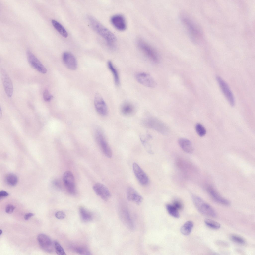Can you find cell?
<instances>
[{"instance_id":"f546056e","label":"cell","mask_w":255,"mask_h":255,"mask_svg":"<svg viewBox=\"0 0 255 255\" xmlns=\"http://www.w3.org/2000/svg\"><path fill=\"white\" fill-rule=\"evenodd\" d=\"M204 221L206 225L212 229H218L220 227V225L219 223L212 220L207 219Z\"/></svg>"},{"instance_id":"277c9868","label":"cell","mask_w":255,"mask_h":255,"mask_svg":"<svg viewBox=\"0 0 255 255\" xmlns=\"http://www.w3.org/2000/svg\"><path fill=\"white\" fill-rule=\"evenodd\" d=\"M157 119L151 117L144 118L141 123L145 127L151 128L164 134L167 132V127Z\"/></svg>"},{"instance_id":"6da1fadb","label":"cell","mask_w":255,"mask_h":255,"mask_svg":"<svg viewBox=\"0 0 255 255\" xmlns=\"http://www.w3.org/2000/svg\"><path fill=\"white\" fill-rule=\"evenodd\" d=\"M88 18L93 29L106 40L110 48L114 49L117 40L115 35L93 17L90 16Z\"/></svg>"},{"instance_id":"9c48e42d","label":"cell","mask_w":255,"mask_h":255,"mask_svg":"<svg viewBox=\"0 0 255 255\" xmlns=\"http://www.w3.org/2000/svg\"><path fill=\"white\" fill-rule=\"evenodd\" d=\"M135 78L141 84L147 87L153 88L156 86L155 81L151 75L144 72H139L136 74Z\"/></svg>"},{"instance_id":"44dd1931","label":"cell","mask_w":255,"mask_h":255,"mask_svg":"<svg viewBox=\"0 0 255 255\" xmlns=\"http://www.w3.org/2000/svg\"><path fill=\"white\" fill-rule=\"evenodd\" d=\"M120 111L122 115L129 116L133 115L135 113L136 109L132 104L129 102H126L121 105Z\"/></svg>"},{"instance_id":"603a6c76","label":"cell","mask_w":255,"mask_h":255,"mask_svg":"<svg viewBox=\"0 0 255 255\" xmlns=\"http://www.w3.org/2000/svg\"><path fill=\"white\" fill-rule=\"evenodd\" d=\"M107 65L109 69L112 74L115 84L117 86H119L120 83V80L117 70L110 61H108Z\"/></svg>"},{"instance_id":"7a4b0ae2","label":"cell","mask_w":255,"mask_h":255,"mask_svg":"<svg viewBox=\"0 0 255 255\" xmlns=\"http://www.w3.org/2000/svg\"><path fill=\"white\" fill-rule=\"evenodd\" d=\"M191 198L194 205L200 213L212 217H216V214L214 210L201 198L193 194L191 195Z\"/></svg>"},{"instance_id":"d590c367","label":"cell","mask_w":255,"mask_h":255,"mask_svg":"<svg viewBox=\"0 0 255 255\" xmlns=\"http://www.w3.org/2000/svg\"><path fill=\"white\" fill-rule=\"evenodd\" d=\"M55 216L58 219H62L65 217L66 215L63 211H59L55 213Z\"/></svg>"},{"instance_id":"1f68e13d","label":"cell","mask_w":255,"mask_h":255,"mask_svg":"<svg viewBox=\"0 0 255 255\" xmlns=\"http://www.w3.org/2000/svg\"><path fill=\"white\" fill-rule=\"evenodd\" d=\"M54 247L57 254L59 255H66L65 253L61 246L57 241L54 242Z\"/></svg>"},{"instance_id":"ba28073f","label":"cell","mask_w":255,"mask_h":255,"mask_svg":"<svg viewBox=\"0 0 255 255\" xmlns=\"http://www.w3.org/2000/svg\"><path fill=\"white\" fill-rule=\"evenodd\" d=\"M37 240L43 250L48 253H52L53 251L54 242L48 236L43 234H39L38 236Z\"/></svg>"},{"instance_id":"4dcf8cb0","label":"cell","mask_w":255,"mask_h":255,"mask_svg":"<svg viewBox=\"0 0 255 255\" xmlns=\"http://www.w3.org/2000/svg\"><path fill=\"white\" fill-rule=\"evenodd\" d=\"M195 129L198 134L200 136H204L206 133V130L204 127L201 124H197L195 126Z\"/></svg>"},{"instance_id":"ac0fdd59","label":"cell","mask_w":255,"mask_h":255,"mask_svg":"<svg viewBox=\"0 0 255 255\" xmlns=\"http://www.w3.org/2000/svg\"><path fill=\"white\" fill-rule=\"evenodd\" d=\"M111 22L114 27L120 31L125 30L127 27L125 19L124 16L120 14L113 15L111 18Z\"/></svg>"},{"instance_id":"2e32d148","label":"cell","mask_w":255,"mask_h":255,"mask_svg":"<svg viewBox=\"0 0 255 255\" xmlns=\"http://www.w3.org/2000/svg\"><path fill=\"white\" fill-rule=\"evenodd\" d=\"M93 188L96 194L104 201H107L111 197V194L108 189L102 183H96Z\"/></svg>"},{"instance_id":"8992f818","label":"cell","mask_w":255,"mask_h":255,"mask_svg":"<svg viewBox=\"0 0 255 255\" xmlns=\"http://www.w3.org/2000/svg\"><path fill=\"white\" fill-rule=\"evenodd\" d=\"M63 180L68 192L71 195L76 194V190L74 177L72 173L69 171L65 172L63 174Z\"/></svg>"},{"instance_id":"30bf717a","label":"cell","mask_w":255,"mask_h":255,"mask_svg":"<svg viewBox=\"0 0 255 255\" xmlns=\"http://www.w3.org/2000/svg\"><path fill=\"white\" fill-rule=\"evenodd\" d=\"M27 59L30 65L33 68L43 74L47 72V69L40 61L29 51L27 52Z\"/></svg>"},{"instance_id":"484cf974","label":"cell","mask_w":255,"mask_h":255,"mask_svg":"<svg viewBox=\"0 0 255 255\" xmlns=\"http://www.w3.org/2000/svg\"><path fill=\"white\" fill-rule=\"evenodd\" d=\"M52 23L54 27L62 36L64 38L67 37L68 34L67 31L60 23L55 20H52Z\"/></svg>"},{"instance_id":"4316f807","label":"cell","mask_w":255,"mask_h":255,"mask_svg":"<svg viewBox=\"0 0 255 255\" xmlns=\"http://www.w3.org/2000/svg\"><path fill=\"white\" fill-rule=\"evenodd\" d=\"M5 179L7 183L11 186H15L17 182L18 179L16 176L12 173H9L7 174Z\"/></svg>"},{"instance_id":"5bb4252c","label":"cell","mask_w":255,"mask_h":255,"mask_svg":"<svg viewBox=\"0 0 255 255\" xmlns=\"http://www.w3.org/2000/svg\"><path fill=\"white\" fill-rule=\"evenodd\" d=\"M94 104L96 110L99 114L103 116L107 114L108 109L106 104L101 95L98 93L95 95Z\"/></svg>"},{"instance_id":"8d00e7d4","label":"cell","mask_w":255,"mask_h":255,"mask_svg":"<svg viewBox=\"0 0 255 255\" xmlns=\"http://www.w3.org/2000/svg\"><path fill=\"white\" fill-rule=\"evenodd\" d=\"M173 205L178 210L182 209L183 206L181 202L178 200H175L173 202Z\"/></svg>"},{"instance_id":"ab89813d","label":"cell","mask_w":255,"mask_h":255,"mask_svg":"<svg viewBox=\"0 0 255 255\" xmlns=\"http://www.w3.org/2000/svg\"><path fill=\"white\" fill-rule=\"evenodd\" d=\"M55 185L58 189H61L62 186L60 182L58 180H55L54 182Z\"/></svg>"},{"instance_id":"74e56055","label":"cell","mask_w":255,"mask_h":255,"mask_svg":"<svg viewBox=\"0 0 255 255\" xmlns=\"http://www.w3.org/2000/svg\"><path fill=\"white\" fill-rule=\"evenodd\" d=\"M34 215V214L33 213H26L24 216V219L25 220H27Z\"/></svg>"},{"instance_id":"52a82bcc","label":"cell","mask_w":255,"mask_h":255,"mask_svg":"<svg viewBox=\"0 0 255 255\" xmlns=\"http://www.w3.org/2000/svg\"><path fill=\"white\" fill-rule=\"evenodd\" d=\"M216 78L223 94L230 105L232 106H233L235 104V99L228 85L219 76H217Z\"/></svg>"},{"instance_id":"d4e9b609","label":"cell","mask_w":255,"mask_h":255,"mask_svg":"<svg viewBox=\"0 0 255 255\" xmlns=\"http://www.w3.org/2000/svg\"><path fill=\"white\" fill-rule=\"evenodd\" d=\"M193 226V223L192 221H188L181 227L180 231L183 235H188L191 233Z\"/></svg>"},{"instance_id":"9a60e30c","label":"cell","mask_w":255,"mask_h":255,"mask_svg":"<svg viewBox=\"0 0 255 255\" xmlns=\"http://www.w3.org/2000/svg\"><path fill=\"white\" fill-rule=\"evenodd\" d=\"M119 212L120 218L123 223L128 229L133 230L134 225L127 209L122 207L119 208Z\"/></svg>"},{"instance_id":"8fae6325","label":"cell","mask_w":255,"mask_h":255,"mask_svg":"<svg viewBox=\"0 0 255 255\" xmlns=\"http://www.w3.org/2000/svg\"><path fill=\"white\" fill-rule=\"evenodd\" d=\"M0 73L2 82L5 92L8 96L11 97L13 92V86L11 80L4 69H1Z\"/></svg>"},{"instance_id":"f1b7e54d","label":"cell","mask_w":255,"mask_h":255,"mask_svg":"<svg viewBox=\"0 0 255 255\" xmlns=\"http://www.w3.org/2000/svg\"><path fill=\"white\" fill-rule=\"evenodd\" d=\"M73 249L77 253L82 255H91V252L86 247L77 246L73 247Z\"/></svg>"},{"instance_id":"3957f363","label":"cell","mask_w":255,"mask_h":255,"mask_svg":"<svg viewBox=\"0 0 255 255\" xmlns=\"http://www.w3.org/2000/svg\"><path fill=\"white\" fill-rule=\"evenodd\" d=\"M138 45L142 52L148 58L155 63H158L159 59L158 55L154 48L142 39H139Z\"/></svg>"},{"instance_id":"7402d4cb","label":"cell","mask_w":255,"mask_h":255,"mask_svg":"<svg viewBox=\"0 0 255 255\" xmlns=\"http://www.w3.org/2000/svg\"><path fill=\"white\" fill-rule=\"evenodd\" d=\"M178 143L181 148L185 152L191 153L193 151L192 144L188 139L184 138H180L178 140Z\"/></svg>"},{"instance_id":"7c38bea8","label":"cell","mask_w":255,"mask_h":255,"mask_svg":"<svg viewBox=\"0 0 255 255\" xmlns=\"http://www.w3.org/2000/svg\"><path fill=\"white\" fill-rule=\"evenodd\" d=\"M132 168L134 175L139 183L142 185L145 186L149 183V178L144 172L136 163L132 164Z\"/></svg>"},{"instance_id":"d6986e66","label":"cell","mask_w":255,"mask_h":255,"mask_svg":"<svg viewBox=\"0 0 255 255\" xmlns=\"http://www.w3.org/2000/svg\"><path fill=\"white\" fill-rule=\"evenodd\" d=\"M207 190L212 199L216 202L220 204L225 205H229L230 203L227 199L223 197L212 187L208 186Z\"/></svg>"},{"instance_id":"f35d334b","label":"cell","mask_w":255,"mask_h":255,"mask_svg":"<svg viewBox=\"0 0 255 255\" xmlns=\"http://www.w3.org/2000/svg\"><path fill=\"white\" fill-rule=\"evenodd\" d=\"M8 195V194L6 191L2 190L0 192V197L3 198L7 196Z\"/></svg>"},{"instance_id":"d6a6232c","label":"cell","mask_w":255,"mask_h":255,"mask_svg":"<svg viewBox=\"0 0 255 255\" xmlns=\"http://www.w3.org/2000/svg\"><path fill=\"white\" fill-rule=\"evenodd\" d=\"M230 239L233 241L237 244L243 245L245 243L244 239L241 237L235 235H232L230 236Z\"/></svg>"},{"instance_id":"83f0119b","label":"cell","mask_w":255,"mask_h":255,"mask_svg":"<svg viewBox=\"0 0 255 255\" xmlns=\"http://www.w3.org/2000/svg\"><path fill=\"white\" fill-rule=\"evenodd\" d=\"M166 210L169 214L174 217L178 218L180 215L177 210L173 205L167 204L166 205Z\"/></svg>"},{"instance_id":"5b68a950","label":"cell","mask_w":255,"mask_h":255,"mask_svg":"<svg viewBox=\"0 0 255 255\" xmlns=\"http://www.w3.org/2000/svg\"><path fill=\"white\" fill-rule=\"evenodd\" d=\"M96 141L102 151L107 157L111 158L112 155L111 149L103 134L100 130H97L95 133Z\"/></svg>"},{"instance_id":"60d3db41","label":"cell","mask_w":255,"mask_h":255,"mask_svg":"<svg viewBox=\"0 0 255 255\" xmlns=\"http://www.w3.org/2000/svg\"><path fill=\"white\" fill-rule=\"evenodd\" d=\"M2 230H1L0 229V235H1L2 234Z\"/></svg>"},{"instance_id":"e575fe53","label":"cell","mask_w":255,"mask_h":255,"mask_svg":"<svg viewBox=\"0 0 255 255\" xmlns=\"http://www.w3.org/2000/svg\"><path fill=\"white\" fill-rule=\"evenodd\" d=\"M15 208V207L13 205L8 204L6 207L5 211L6 212L9 214L12 213Z\"/></svg>"},{"instance_id":"ffe728a7","label":"cell","mask_w":255,"mask_h":255,"mask_svg":"<svg viewBox=\"0 0 255 255\" xmlns=\"http://www.w3.org/2000/svg\"><path fill=\"white\" fill-rule=\"evenodd\" d=\"M127 196L128 200L139 205L142 203L143 198L137 191L133 188L129 187L127 190Z\"/></svg>"},{"instance_id":"836d02e7","label":"cell","mask_w":255,"mask_h":255,"mask_svg":"<svg viewBox=\"0 0 255 255\" xmlns=\"http://www.w3.org/2000/svg\"><path fill=\"white\" fill-rule=\"evenodd\" d=\"M43 96L44 100L46 102L50 101L53 98V96L50 93L47 89H45L44 91Z\"/></svg>"},{"instance_id":"cb8c5ba5","label":"cell","mask_w":255,"mask_h":255,"mask_svg":"<svg viewBox=\"0 0 255 255\" xmlns=\"http://www.w3.org/2000/svg\"><path fill=\"white\" fill-rule=\"evenodd\" d=\"M79 213L81 219L84 222H88L92 219V214L83 207H80L79 208Z\"/></svg>"},{"instance_id":"4fadbf2b","label":"cell","mask_w":255,"mask_h":255,"mask_svg":"<svg viewBox=\"0 0 255 255\" xmlns=\"http://www.w3.org/2000/svg\"><path fill=\"white\" fill-rule=\"evenodd\" d=\"M182 20L185 25L192 41H195L199 35V32L196 26L189 18L185 16H183Z\"/></svg>"},{"instance_id":"e0dca14e","label":"cell","mask_w":255,"mask_h":255,"mask_svg":"<svg viewBox=\"0 0 255 255\" xmlns=\"http://www.w3.org/2000/svg\"><path fill=\"white\" fill-rule=\"evenodd\" d=\"M62 59L65 66L68 69L75 70L77 67V62L74 56L71 53L65 52L63 54Z\"/></svg>"}]
</instances>
